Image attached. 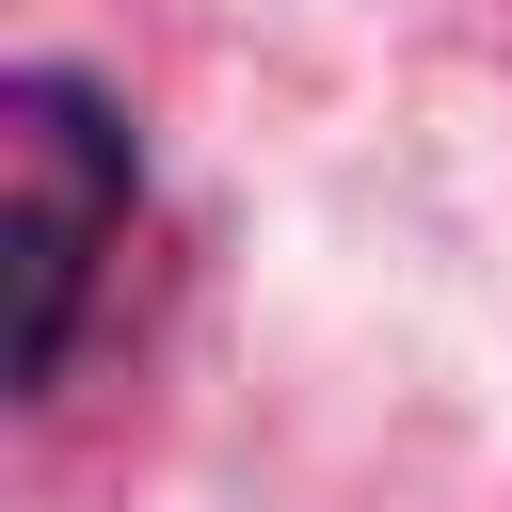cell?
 I'll return each mask as SVG.
<instances>
[{"mask_svg":"<svg viewBox=\"0 0 512 512\" xmlns=\"http://www.w3.org/2000/svg\"><path fill=\"white\" fill-rule=\"evenodd\" d=\"M0 176H16V384L48 400L80 368V320H96V272L128 256V112L64 64H16L0 80Z\"/></svg>","mask_w":512,"mask_h":512,"instance_id":"1","label":"cell"}]
</instances>
